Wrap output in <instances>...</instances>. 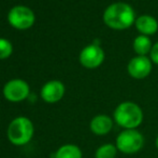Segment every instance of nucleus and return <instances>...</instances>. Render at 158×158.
Segmentation results:
<instances>
[{
	"instance_id": "f257e3e1",
	"label": "nucleus",
	"mask_w": 158,
	"mask_h": 158,
	"mask_svg": "<svg viewBox=\"0 0 158 158\" xmlns=\"http://www.w3.org/2000/svg\"><path fill=\"white\" fill-rule=\"evenodd\" d=\"M103 22L111 29L124 30L135 22V12L126 2H115L104 10Z\"/></svg>"
},
{
	"instance_id": "f03ea898",
	"label": "nucleus",
	"mask_w": 158,
	"mask_h": 158,
	"mask_svg": "<svg viewBox=\"0 0 158 158\" xmlns=\"http://www.w3.org/2000/svg\"><path fill=\"white\" fill-rule=\"evenodd\" d=\"M114 120L118 126L125 129H135L142 124L143 112L138 104L126 101L115 108Z\"/></svg>"
},
{
	"instance_id": "7ed1b4c3",
	"label": "nucleus",
	"mask_w": 158,
	"mask_h": 158,
	"mask_svg": "<svg viewBox=\"0 0 158 158\" xmlns=\"http://www.w3.org/2000/svg\"><path fill=\"white\" fill-rule=\"evenodd\" d=\"M33 135V124L26 117L15 118L8 128V138L14 145H25Z\"/></svg>"
},
{
	"instance_id": "20e7f679",
	"label": "nucleus",
	"mask_w": 158,
	"mask_h": 158,
	"mask_svg": "<svg viewBox=\"0 0 158 158\" xmlns=\"http://www.w3.org/2000/svg\"><path fill=\"white\" fill-rule=\"evenodd\" d=\"M144 145V138L135 129H125L116 138L117 151L124 154L138 153Z\"/></svg>"
},
{
	"instance_id": "39448f33",
	"label": "nucleus",
	"mask_w": 158,
	"mask_h": 158,
	"mask_svg": "<svg viewBox=\"0 0 158 158\" xmlns=\"http://www.w3.org/2000/svg\"><path fill=\"white\" fill-rule=\"evenodd\" d=\"M9 22L17 29H26L32 26L35 22V14L27 7L17 6L12 8L9 12Z\"/></svg>"
},
{
	"instance_id": "423d86ee",
	"label": "nucleus",
	"mask_w": 158,
	"mask_h": 158,
	"mask_svg": "<svg viewBox=\"0 0 158 158\" xmlns=\"http://www.w3.org/2000/svg\"><path fill=\"white\" fill-rule=\"evenodd\" d=\"M104 60V51L98 44H89L82 50L80 54V62L86 68H97Z\"/></svg>"
},
{
	"instance_id": "0eeeda50",
	"label": "nucleus",
	"mask_w": 158,
	"mask_h": 158,
	"mask_svg": "<svg viewBox=\"0 0 158 158\" xmlns=\"http://www.w3.org/2000/svg\"><path fill=\"white\" fill-rule=\"evenodd\" d=\"M127 70L132 78L144 79L152 72V61L148 56L137 55L129 61Z\"/></svg>"
},
{
	"instance_id": "6e6552de",
	"label": "nucleus",
	"mask_w": 158,
	"mask_h": 158,
	"mask_svg": "<svg viewBox=\"0 0 158 158\" xmlns=\"http://www.w3.org/2000/svg\"><path fill=\"white\" fill-rule=\"evenodd\" d=\"M3 94L4 97L11 102L23 101L29 94V87L27 82H25L24 80H11L4 86Z\"/></svg>"
},
{
	"instance_id": "1a4fd4ad",
	"label": "nucleus",
	"mask_w": 158,
	"mask_h": 158,
	"mask_svg": "<svg viewBox=\"0 0 158 158\" xmlns=\"http://www.w3.org/2000/svg\"><path fill=\"white\" fill-rule=\"evenodd\" d=\"M64 94V86L63 82L58 80H52V81L45 84L42 88L41 95L42 99L48 103H55L59 101Z\"/></svg>"
},
{
	"instance_id": "9d476101",
	"label": "nucleus",
	"mask_w": 158,
	"mask_h": 158,
	"mask_svg": "<svg viewBox=\"0 0 158 158\" xmlns=\"http://www.w3.org/2000/svg\"><path fill=\"white\" fill-rule=\"evenodd\" d=\"M135 25L138 32L145 36H152L158 30V22L152 15H140L139 17L135 19Z\"/></svg>"
},
{
	"instance_id": "9b49d317",
	"label": "nucleus",
	"mask_w": 158,
	"mask_h": 158,
	"mask_svg": "<svg viewBox=\"0 0 158 158\" xmlns=\"http://www.w3.org/2000/svg\"><path fill=\"white\" fill-rule=\"evenodd\" d=\"M113 127V120L106 115H98L90 121V130L97 135L108 134Z\"/></svg>"
},
{
	"instance_id": "f8f14e48",
	"label": "nucleus",
	"mask_w": 158,
	"mask_h": 158,
	"mask_svg": "<svg viewBox=\"0 0 158 158\" xmlns=\"http://www.w3.org/2000/svg\"><path fill=\"white\" fill-rule=\"evenodd\" d=\"M133 50L137 53V55H141V56H146L148 53H151V50L153 48V44L148 36L145 35H139L135 37L133 40Z\"/></svg>"
},
{
	"instance_id": "ddd939ff",
	"label": "nucleus",
	"mask_w": 158,
	"mask_h": 158,
	"mask_svg": "<svg viewBox=\"0 0 158 158\" xmlns=\"http://www.w3.org/2000/svg\"><path fill=\"white\" fill-rule=\"evenodd\" d=\"M55 158H82V152L77 145L67 144L55 153Z\"/></svg>"
},
{
	"instance_id": "4468645a",
	"label": "nucleus",
	"mask_w": 158,
	"mask_h": 158,
	"mask_svg": "<svg viewBox=\"0 0 158 158\" xmlns=\"http://www.w3.org/2000/svg\"><path fill=\"white\" fill-rule=\"evenodd\" d=\"M117 148L113 144H104L96 151V158H115Z\"/></svg>"
},
{
	"instance_id": "2eb2a0df",
	"label": "nucleus",
	"mask_w": 158,
	"mask_h": 158,
	"mask_svg": "<svg viewBox=\"0 0 158 158\" xmlns=\"http://www.w3.org/2000/svg\"><path fill=\"white\" fill-rule=\"evenodd\" d=\"M12 53V44L6 39L0 38V60L6 59Z\"/></svg>"
},
{
	"instance_id": "dca6fc26",
	"label": "nucleus",
	"mask_w": 158,
	"mask_h": 158,
	"mask_svg": "<svg viewBox=\"0 0 158 158\" xmlns=\"http://www.w3.org/2000/svg\"><path fill=\"white\" fill-rule=\"evenodd\" d=\"M150 56H151V61L158 65V42H156L155 44H153V48H152V50H151Z\"/></svg>"
},
{
	"instance_id": "f3484780",
	"label": "nucleus",
	"mask_w": 158,
	"mask_h": 158,
	"mask_svg": "<svg viewBox=\"0 0 158 158\" xmlns=\"http://www.w3.org/2000/svg\"><path fill=\"white\" fill-rule=\"evenodd\" d=\"M156 146H157V148H158V135H157V139H156Z\"/></svg>"
}]
</instances>
